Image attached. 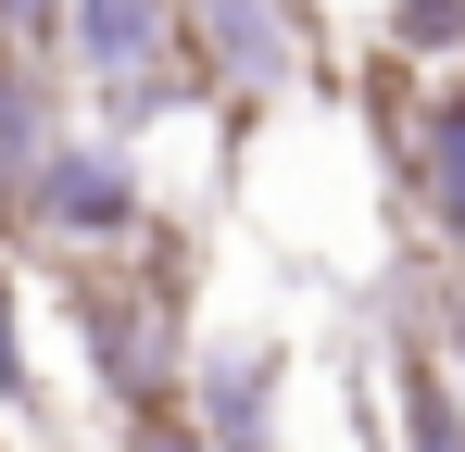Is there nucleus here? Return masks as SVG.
Returning a JSON list of instances; mask_svg holds the SVG:
<instances>
[{
	"label": "nucleus",
	"instance_id": "9",
	"mask_svg": "<svg viewBox=\"0 0 465 452\" xmlns=\"http://www.w3.org/2000/svg\"><path fill=\"white\" fill-rule=\"evenodd\" d=\"M38 377H25V301H13V264H0V415H25Z\"/></svg>",
	"mask_w": 465,
	"mask_h": 452
},
{
	"label": "nucleus",
	"instance_id": "1",
	"mask_svg": "<svg viewBox=\"0 0 465 452\" xmlns=\"http://www.w3.org/2000/svg\"><path fill=\"white\" fill-rule=\"evenodd\" d=\"M64 314L88 339V377L114 389V415H163L189 389V226H139V264L64 251Z\"/></svg>",
	"mask_w": 465,
	"mask_h": 452
},
{
	"label": "nucleus",
	"instance_id": "5",
	"mask_svg": "<svg viewBox=\"0 0 465 452\" xmlns=\"http://www.w3.org/2000/svg\"><path fill=\"white\" fill-rule=\"evenodd\" d=\"M277 377H290L277 339H214L202 352V389H189L202 452H277Z\"/></svg>",
	"mask_w": 465,
	"mask_h": 452
},
{
	"label": "nucleus",
	"instance_id": "12",
	"mask_svg": "<svg viewBox=\"0 0 465 452\" xmlns=\"http://www.w3.org/2000/svg\"><path fill=\"white\" fill-rule=\"evenodd\" d=\"M126 452H202V427L163 402V415H126Z\"/></svg>",
	"mask_w": 465,
	"mask_h": 452
},
{
	"label": "nucleus",
	"instance_id": "6",
	"mask_svg": "<svg viewBox=\"0 0 465 452\" xmlns=\"http://www.w3.org/2000/svg\"><path fill=\"white\" fill-rule=\"evenodd\" d=\"M51 139H64V64L0 38V226H13V201H25V176H38Z\"/></svg>",
	"mask_w": 465,
	"mask_h": 452
},
{
	"label": "nucleus",
	"instance_id": "2",
	"mask_svg": "<svg viewBox=\"0 0 465 452\" xmlns=\"http://www.w3.org/2000/svg\"><path fill=\"white\" fill-rule=\"evenodd\" d=\"M64 51L101 88L114 126H152L176 101H202V51H189V13L176 0H64Z\"/></svg>",
	"mask_w": 465,
	"mask_h": 452
},
{
	"label": "nucleus",
	"instance_id": "4",
	"mask_svg": "<svg viewBox=\"0 0 465 452\" xmlns=\"http://www.w3.org/2000/svg\"><path fill=\"white\" fill-rule=\"evenodd\" d=\"M176 13H189L202 88H239V101H277V88H290L302 38H290V13H277V0H176Z\"/></svg>",
	"mask_w": 465,
	"mask_h": 452
},
{
	"label": "nucleus",
	"instance_id": "7",
	"mask_svg": "<svg viewBox=\"0 0 465 452\" xmlns=\"http://www.w3.org/2000/svg\"><path fill=\"white\" fill-rule=\"evenodd\" d=\"M402 189L428 201V226L465 251V75L428 101V126H415V163H402Z\"/></svg>",
	"mask_w": 465,
	"mask_h": 452
},
{
	"label": "nucleus",
	"instance_id": "13",
	"mask_svg": "<svg viewBox=\"0 0 465 452\" xmlns=\"http://www.w3.org/2000/svg\"><path fill=\"white\" fill-rule=\"evenodd\" d=\"M453 352H465V277H453Z\"/></svg>",
	"mask_w": 465,
	"mask_h": 452
},
{
	"label": "nucleus",
	"instance_id": "10",
	"mask_svg": "<svg viewBox=\"0 0 465 452\" xmlns=\"http://www.w3.org/2000/svg\"><path fill=\"white\" fill-rule=\"evenodd\" d=\"M390 38L402 51H465V0H390Z\"/></svg>",
	"mask_w": 465,
	"mask_h": 452
},
{
	"label": "nucleus",
	"instance_id": "11",
	"mask_svg": "<svg viewBox=\"0 0 465 452\" xmlns=\"http://www.w3.org/2000/svg\"><path fill=\"white\" fill-rule=\"evenodd\" d=\"M0 38L38 51V64H64V0H0Z\"/></svg>",
	"mask_w": 465,
	"mask_h": 452
},
{
	"label": "nucleus",
	"instance_id": "14",
	"mask_svg": "<svg viewBox=\"0 0 465 452\" xmlns=\"http://www.w3.org/2000/svg\"><path fill=\"white\" fill-rule=\"evenodd\" d=\"M0 452H13V440H0Z\"/></svg>",
	"mask_w": 465,
	"mask_h": 452
},
{
	"label": "nucleus",
	"instance_id": "8",
	"mask_svg": "<svg viewBox=\"0 0 465 452\" xmlns=\"http://www.w3.org/2000/svg\"><path fill=\"white\" fill-rule=\"evenodd\" d=\"M390 389H402V452H465V389H453V365L440 352H390Z\"/></svg>",
	"mask_w": 465,
	"mask_h": 452
},
{
	"label": "nucleus",
	"instance_id": "3",
	"mask_svg": "<svg viewBox=\"0 0 465 452\" xmlns=\"http://www.w3.org/2000/svg\"><path fill=\"white\" fill-rule=\"evenodd\" d=\"M139 226H152V201H139V176H126L114 139H51L38 176H25V201H13V239H64V251L139 239Z\"/></svg>",
	"mask_w": 465,
	"mask_h": 452
}]
</instances>
